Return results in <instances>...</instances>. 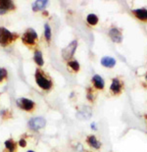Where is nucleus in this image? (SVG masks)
<instances>
[{
	"label": "nucleus",
	"instance_id": "nucleus-1",
	"mask_svg": "<svg viewBox=\"0 0 147 152\" xmlns=\"http://www.w3.org/2000/svg\"><path fill=\"white\" fill-rule=\"evenodd\" d=\"M125 88V85H124V82L120 77H114L112 79V82H111V85L109 87V92L111 95L113 96H119L123 93V90Z\"/></svg>",
	"mask_w": 147,
	"mask_h": 152
},
{
	"label": "nucleus",
	"instance_id": "nucleus-2",
	"mask_svg": "<svg viewBox=\"0 0 147 152\" xmlns=\"http://www.w3.org/2000/svg\"><path fill=\"white\" fill-rule=\"evenodd\" d=\"M35 80H37V83L38 85V86L41 87V88L44 90H48L52 87V82L44 76V74L42 73L40 70L37 71V74H35Z\"/></svg>",
	"mask_w": 147,
	"mask_h": 152
},
{
	"label": "nucleus",
	"instance_id": "nucleus-3",
	"mask_svg": "<svg viewBox=\"0 0 147 152\" xmlns=\"http://www.w3.org/2000/svg\"><path fill=\"white\" fill-rule=\"evenodd\" d=\"M77 48H78V40H73L68 46H66L62 50V57H63V59L69 62L71 58L74 56L75 51H76Z\"/></svg>",
	"mask_w": 147,
	"mask_h": 152
},
{
	"label": "nucleus",
	"instance_id": "nucleus-4",
	"mask_svg": "<svg viewBox=\"0 0 147 152\" xmlns=\"http://www.w3.org/2000/svg\"><path fill=\"white\" fill-rule=\"evenodd\" d=\"M108 35H109L110 39L115 43H121L123 41V33L120 28L116 27H113L109 28L108 31Z\"/></svg>",
	"mask_w": 147,
	"mask_h": 152
},
{
	"label": "nucleus",
	"instance_id": "nucleus-5",
	"mask_svg": "<svg viewBox=\"0 0 147 152\" xmlns=\"http://www.w3.org/2000/svg\"><path fill=\"white\" fill-rule=\"evenodd\" d=\"M14 34L5 28H0V44L6 45L14 39Z\"/></svg>",
	"mask_w": 147,
	"mask_h": 152
},
{
	"label": "nucleus",
	"instance_id": "nucleus-6",
	"mask_svg": "<svg viewBox=\"0 0 147 152\" xmlns=\"http://www.w3.org/2000/svg\"><path fill=\"white\" fill-rule=\"evenodd\" d=\"M45 125H46V121H45V119L41 117L32 118L31 120H29V129H31V130H34V131L40 130V129L45 127Z\"/></svg>",
	"mask_w": 147,
	"mask_h": 152
},
{
	"label": "nucleus",
	"instance_id": "nucleus-7",
	"mask_svg": "<svg viewBox=\"0 0 147 152\" xmlns=\"http://www.w3.org/2000/svg\"><path fill=\"white\" fill-rule=\"evenodd\" d=\"M23 41L27 44H35V39L37 38V34L32 30V28H29L24 35H23Z\"/></svg>",
	"mask_w": 147,
	"mask_h": 152
},
{
	"label": "nucleus",
	"instance_id": "nucleus-8",
	"mask_svg": "<svg viewBox=\"0 0 147 152\" xmlns=\"http://www.w3.org/2000/svg\"><path fill=\"white\" fill-rule=\"evenodd\" d=\"M132 15L136 20L143 23H147V9L145 8L133 9V10H132Z\"/></svg>",
	"mask_w": 147,
	"mask_h": 152
},
{
	"label": "nucleus",
	"instance_id": "nucleus-9",
	"mask_svg": "<svg viewBox=\"0 0 147 152\" xmlns=\"http://www.w3.org/2000/svg\"><path fill=\"white\" fill-rule=\"evenodd\" d=\"M91 83H92V87L95 90H103L105 88V80L99 75H94L92 77Z\"/></svg>",
	"mask_w": 147,
	"mask_h": 152
},
{
	"label": "nucleus",
	"instance_id": "nucleus-10",
	"mask_svg": "<svg viewBox=\"0 0 147 152\" xmlns=\"http://www.w3.org/2000/svg\"><path fill=\"white\" fill-rule=\"evenodd\" d=\"M86 143L88 144V146L91 147L94 150H99L101 146H102V143L101 141L98 140L94 134H89L86 137Z\"/></svg>",
	"mask_w": 147,
	"mask_h": 152
},
{
	"label": "nucleus",
	"instance_id": "nucleus-11",
	"mask_svg": "<svg viewBox=\"0 0 147 152\" xmlns=\"http://www.w3.org/2000/svg\"><path fill=\"white\" fill-rule=\"evenodd\" d=\"M17 104L19 105V107H21L22 109L26 110V111H31L32 108L34 107V102L31 99L27 98H20L18 99Z\"/></svg>",
	"mask_w": 147,
	"mask_h": 152
},
{
	"label": "nucleus",
	"instance_id": "nucleus-12",
	"mask_svg": "<svg viewBox=\"0 0 147 152\" xmlns=\"http://www.w3.org/2000/svg\"><path fill=\"white\" fill-rule=\"evenodd\" d=\"M100 63L103 67L108 68V69H113V68L116 66L117 61L115 58H113L111 56H104L101 58Z\"/></svg>",
	"mask_w": 147,
	"mask_h": 152
},
{
	"label": "nucleus",
	"instance_id": "nucleus-13",
	"mask_svg": "<svg viewBox=\"0 0 147 152\" xmlns=\"http://www.w3.org/2000/svg\"><path fill=\"white\" fill-rule=\"evenodd\" d=\"M91 115H92L91 109L89 107H84L83 109H81L80 111L78 112L77 117L80 120H87L91 117Z\"/></svg>",
	"mask_w": 147,
	"mask_h": 152
},
{
	"label": "nucleus",
	"instance_id": "nucleus-14",
	"mask_svg": "<svg viewBox=\"0 0 147 152\" xmlns=\"http://www.w3.org/2000/svg\"><path fill=\"white\" fill-rule=\"evenodd\" d=\"M47 4H48L47 0H37V1H34L32 3V10L34 12L43 10V9L46 7Z\"/></svg>",
	"mask_w": 147,
	"mask_h": 152
},
{
	"label": "nucleus",
	"instance_id": "nucleus-15",
	"mask_svg": "<svg viewBox=\"0 0 147 152\" xmlns=\"http://www.w3.org/2000/svg\"><path fill=\"white\" fill-rule=\"evenodd\" d=\"M0 8L4 9V10L8 11V10H12V9L15 8L14 3L10 0H0Z\"/></svg>",
	"mask_w": 147,
	"mask_h": 152
},
{
	"label": "nucleus",
	"instance_id": "nucleus-16",
	"mask_svg": "<svg viewBox=\"0 0 147 152\" xmlns=\"http://www.w3.org/2000/svg\"><path fill=\"white\" fill-rule=\"evenodd\" d=\"M98 22H99V19L98 17L95 15V14H89L87 15L86 17V23L91 27H95V26L98 24Z\"/></svg>",
	"mask_w": 147,
	"mask_h": 152
},
{
	"label": "nucleus",
	"instance_id": "nucleus-17",
	"mask_svg": "<svg viewBox=\"0 0 147 152\" xmlns=\"http://www.w3.org/2000/svg\"><path fill=\"white\" fill-rule=\"evenodd\" d=\"M86 97L90 102L95 101V99H96V90L94 89L93 87H89V88H87Z\"/></svg>",
	"mask_w": 147,
	"mask_h": 152
},
{
	"label": "nucleus",
	"instance_id": "nucleus-18",
	"mask_svg": "<svg viewBox=\"0 0 147 152\" xmlns=\"http://www.w3.org/2000/svg\"><path fill=\"white\" fill-rule=\"evenodd\" d=\"M68 68H70V70H72L73 72L78 73L80 69V66L77 60H73V61H69L68 62Z\"/></svg>",
	"mask_w": 147,
	"mask_h": 152
},
{
	"label": "nucleus",
	"instance_id": "nucleus-19",
	"mask_svg": "<svg viewBox=\"0 0 147 152\" xmlns=\"http://www.w3.org/2000/svg\"><path fill=\"white\" fill-rule=\"evenodd\" d=\"M34 61L38 66H43L44 61H43V57H42L41 51H35L34 52Z\"/></svg>",
	"mask_w": 147,
	"mask_h": 152
},
{
	"label": "nucleus",
	"instance_id": "nucleus-20",
	"mask_svg": "<svg viewBox=\"0 0 147 152\" xmlns=\"http://www.w3.org/2000/svg\"><path fill=\"white\" fill-rule=\"evenodd\" d=\"M44 37L47 41H50L51 39V28L48 24L44 25Z\"/></svg>",
	"mask_w": 147,
	"mask_h": 152
},
{
	"label": "nucleus",
	"instance_id": "nucleus-21",
	"mask_svg": "<svg viewBox=\"0 0 147 152\" xmlns=\"http://www.w3.org/2000/svg\"><path fill=\"white\" fill-rule=\"evenodd\" d=\"M5 146L6 148L10 151V152H13L15 150V148H16V144H15V142L11 140H9L7 141H5Z\"/></svg>",
	"mask_w": 147,
	"mask_h": 152
},
{
	"label": "nucleus",
	"instance_id": "nucleus-22",
	"mask_svg": "<svg viewBox=\"0 0 147 152\" xmlns=\"http://www.w3.org/2000/svg\"><path fill=\"white\" fill-rule=\"evenodd\" d=\"M6 76H7V72H6V70L0 68V82H1V80L4 79Z\"/></svg>",
	"mask_w": 147,
	"mask_h": 152
},
{
	"label": "nucleus",
	"instance_id": "nucleus-23",
	"mask_svg": "<svg viewBox=\"0 0 147 152\" xmlns=\"http://www.w3.org/2000/svg\"><path fill=\"white\" fill-rule=\"evenodd\" d=\"M19 144L21 145L22 147H25L26 145H27V142H26L25 140H20V142H19Z\"/></svg>",
	"mask_w": 147,
	"mask_h": 152
},
{
	"label": "nucleus",
	"instance_id": "nucleus-24",
	"mask_svg": "<svg viewBox=\"0 0 147 152\" xmlns=\"http://www.w3.org/2000/svg\"><path fill=\"white\" fill-rule=\"evenodd\" d=\"M6 10H4V9H2V8H0V15H4V14H6Z\"/></svg>",
	"mask_w": 147,
	"mask_h": 152
},
{
	"label": "nucleus",
	"instance_id": "nucleus-25",
	"mask_svg": "<svg viewBox=\"0 0 147 152\" xmlns=\"http://www.w3.org/2000/svg\"><path fill=\"white\" fill-rule=\"evenodd\" d=\"M145 82H146V86H147V74L145 75Z\"/></svg>",
	"mask_w": 147,
	"mask_h": 152
},
{
	"label": "nucleus",
	"instance_id": "nucleus-26",
	"mask_svg": "<svg viewBox=\"0 0 147 152\" xmlns=\"http://www.w3.org/2000/svg\"><path fill=\"white\" fill-rule=\"evenodd\" d=\"M145 119H146V122H147V115H145Z\"/></svg>",
	"mask_w": 147,
	"mask_h": 152
},
{
	"label": "nucleus",
	"instance_id": "nucleus-27",
	"mask_svg": "<svg viewBox=\"0 0 147 152\" xmlns=\"http://www.w3.org/2000/svg\"><path fill=\"white\" fill-rule=\"evenodd\" d=\"M28 152H34V151H28Z\"/></svg>",
	"mask_w": 147,
	"mask_h": 152
}]
</instances>
